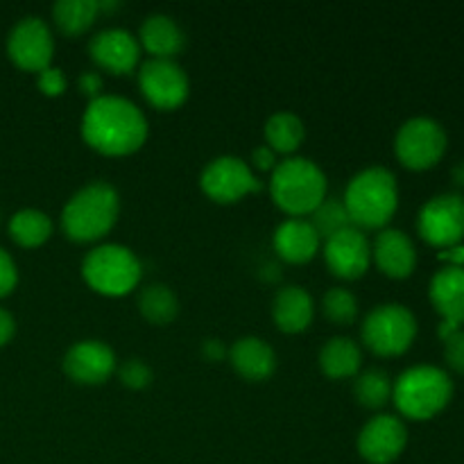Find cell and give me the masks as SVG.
<instances>
[{
	"label": "cell",
	"mask_w": 464,
	"mask_h": 464,
	"mask_svg": "<svg viewBox=\"0 0 464 464\" xmlns=\"http://www.w3.org/2000/svg\"><path fill=\"white\" fill-rule=\"evenodd\" d=\"M322 238L313 225L304 218H293V220L281 222L279 229L275 231V249L281 258L288 263H308L320 249Z\"/></svg>",
	"instance_id": "19"
},
{
	"label": "cell",
	"mask_w": 464,
	"mask_h": 464,
	"mask_svg": "<svg viewBox=\"0 0 464 464\" xmlns=\"http://www.w3.org/2000/svg\"><path fill=\"white\" fill-rule=\"evenodd\" d=\"M39 89L44 91L45 95H59L66 89V77L59 68L48 66L45 71L39 72Z\"/></svg>",
	"instance_id": "34"
},
{
	"label": "cell",
	"mask_w": 464,
	"mask_h": 464,
	"mask_svg": "<svg viewBox=\"0 0 464 464\" xmlns=\"http://www.w3.org/2000/svg\"><path fill=\"white\" fill-rule=\"evenodd\" d=\"M139 311L143 313V317L152 324H168L177 317V311H179V304H177L175 293H172L168 285L154 284L148 285V288L140 293L139 297Z\"/></svg>",
	"instance_id": "27"
},
{
	"label": "cell",
	"mask_w": 464,
	"mask_h": 464,
	"mask_svg": "<svg viewBox=\"0 0 464 464\" xmlns=\"http://www.w3.org/2000/svg\"><path fill=\"white\" fill-rule=\"evenodd\" d=\"M100 12V3L95 0H59L53 9L54 23L68 36H77L93 25Z\"/></svg>",
	"instance_id": "26"
},
{
	"label": "cell",
	"mask_w": 464,
	"mask_h": 464,
	"mask_svg": "<svg viewBox=\"0 0 464 464\" xmlns=\"http://www.w3.org/2000/svg\"><path fill=\"white\" fill-rule=\"evenodd\" d=\"M252 163L258 168V170H275L276 168V152L267 145H261V148L254 150Z\"/></svg>",
	"instance_id": "35"
},
{
	"label": "cell",
	"mask_w": 464,
	"mask_h": 464,
	"mask_svg": "<svg viewBox=\"0 0 464 464\" xmlns=\"http://www.w3.org/2000/svg\"><path fill=\"white\" fill-rule=\"evenodd\" d=\"M229 358L236 372L247 381L270 379L276 367L275 349L266 340L254 338V335L240 338L238 343H234V347L229 349Z\"/></svg>",
	"instance_id": "21"
},
{
	"label": "cell",
	"mask_w": 464,
	"mask_h": 464,
	"mask_svg": "<svg viewBox=\"0 0 464 464\" xmlns=\"http://www.w3.org/2000/svg\"><path fill=\"white\" fill-rule=\"evenodd\" d=\"M343 202L356 229H383L399 207L397 177L388 168H365L352 177Z\"/></svg>",
	"instance_id": "2"
},
{
	"label": "cell",
	"mask_w": 464,
	"mask_h": 464,
	"mask_svg": "<svg viewBox=\"0 0 464 464\" xmlns=\"http://www.w3.org/2000/svg\"><path fill=\"white\" fill-rule=\"evenodd\" d=\"M324 258L340 279H361L372 266V245L361 229L349 227L324 240Z\"/></svg>",
	"instance_id": "14"
},
{
	"label": "cell",
	"mask_w": 464,
	"mask_h": 464,
	"mask_svg": "<svg viewBox=\"0 0 464 464\" xmlns=\"http://www.w3.org/2000/svg\"><path fill=\"white\" fill-rule=\"evenodd\" d=\"M80 89L84 91L86 95H91V98H100V89H102V80H100L98 72H84V75L80 77Z\"/></svg>",
	"instance_id": "37"
},
{
	"label": "cell",
	"mask_w": 464,
	"mask_h": 464,
	"mask_svg": "<svg viewBox=\"0 0 464 464\" xmlns=\"http://www.w3.org/2000/svg\"><path fill=\"white\" fill-rule=\"evenodd\" d=\"M408 444V430L394 415H379L362 426L358 453L370 464H392Z\"/></svg>",
	"instance_id": "13"
},
{
	"label": "cell",
	"mask_w": 464,
	"mask_h": 464,
	"mask_svg": "<svg viewBox=\"0 0 464 464\" xmlns=\"http://www.w3.org/2000/svg\"><path fill=\"white\" fill-rule=\"evenodd\" d=\"M184 44V30L166 14H152L140 25V45L152 54V59H172L181 53Z\"/></svg>",
	"instance_id": "22"
},
{
	"label": "cell",
	"mask_w": 464,
	"mask_h": 464,
	"mask_svg": "<svg viewBox=\"0 0 464 464\" xmlns=\"http://www.w3.org/2000/svg\"><path fill=\"white\" fill-rule=\"evenodd\" d=\"M270 193L281 211L295 218L311 216L326 198V175L311 159H285L272 170Z\"/></svg>",
	"instance_id": "4"
},
{
	"label": "cell",
	"mask_w": 464,
	"mask_h": 464,
	"mask_svg": "<svg viewBox=\"0 0 464 464\" xmlns=\"http://www.w3.org/2000/svg\"><path fill=\"white\" fill-rule=\"evenodd\" d=\"M121 381L131 390L148 388L150 381H152V370H150L143 361H136V358H131V361L122 362Z\"/></svg>",
	"instance_id": "31"
},
{
	"label": "cell",
	"mask_w": 464,
	"mask_h": 464,
	"mask_svg": "<svg viewBox=\"0 0 464 464\" xmlns=\"http://www.w3.org/2000/svg\"><path fill=\"white\" fill-rule=\"evenodd\" d=\"M54 39L48 23L39 16H25L7 36V54L21 71L41 72L50 66Z\"/></svg>",
	"instance_id": "9"
},
{
	"label": "cell",
	"mask_w": 464,
	"mask_h": 464,
	"mask_svg": "<svg viewBox=\"0 0 464 464\" xmlns=\"http://www.w3.org/2000/svg\"><path fill=\"white\" fill-rule=\"evenodd\" d=\"M82 276L95 293L122 297L139 285L140 261L131 249L122 245H100L86 254L82 263Z\"/></svg>",
	"instance_id": "6"
},
{
	"label": "cell",
	"mask_w": 464,
	"mask_h": 464,
	"mask_svg": "<svg viewBox=\"0 0 464 464\" xmlns=\"http://www.w3.org/2000/svg\"><path fill=\"white\" fill-rule=\"evenodd\" d=\"M372 258L379 270L392 279H406L417 266V252L412 240L399 229H383L372 245Z\"/></svg>",
	"instance_id": "18"
},
{
	"label": "cell",
	"mask_w": 464,
	"mask_h": 464,
	"mask_svg": "<svg viewBox=\"0 0 464 464\" xmlns=\"http://www.w3.org/2000/svg\"><path fill=\"white\" fill-rule=\"evenodd\" d=\"M421 238L435 247H453L464 238V198L444 193L429 199L417 220Z\"/></svg>",
	"instance_id": "10"
},
{
	"label": "cell",
	"mask_w": 464,
	"mask_h": 464,
	"mask_svg": "<svg viewBox=\"0 0 464 464\" xmlns=\"http://www.w3.org/2000/svg\"><path fill=\"white\" fill-rule=\"evenodd\" d=\"M392 379L383 370H367L353 383L356 399L365 408H383L392 399Z\"/></svg>",
	"instance_id": "28"
},
{
	"label": "cell",
	"mask_w": 464,
	"mask_h": 464,
	"mask_svg": "<svg viewBox=\"0 0 464 464\" xmlns=\"http://www.w3.org/2000/svg\"><path fill=\"white\" fill-rule=\"evenodd\" d=\"M14 334H16V322H14L12 313L0 308V347H5L14 338Z\"/></svg>",
	"instance_id": "36"
},
{
	"label": "cell",
	"mask_w": 464,
	"mask_h": 464,
	"mask_svg": "<svg viewBox=\"0 0 464 464\" xmlns=\"http://www.w3.org/2000/svg\"><path fill=\"white\" fill-rule=\"evenodd\" d=\"M399 161L412 170L433 168L447 152V131L438 121L426 116L403 122L394 139Z\"/></svg>",
	"instance_id": "8"
},
{
	"label": "cell",
	"mask_w": 464,
	"mask_h": 464,
	"mask_svg": "<svg viewBox=\"0 0 464 464\" xmlns=\"http://www.w3.org/2000/svg\"><path fill=\"white\" fill-rule=\"evenodd\" d=\"M453 181H456L458 186H464V161L453 168Z\"/></svg>",
	"instance_id": "39"
},
{
	"label": "cell",
	"mask_w": 464,
	"mask_h": 464,
	"mask_svg": "<svg viewBox=\"0 0 464 464\" xmlns=\"http://www.w3.org/2000/svg\"><path fill=\"white\" fill-rule=\"evenodd\" d=\"M204 356L211 358V361H222L227 356V347L220 340H207L204 343Z\"/></svg>",
	"instance_id": "38"
},
{
	"label": "cell",
	"mask_w": 464,
	"mask_h": 464,
	"mask_svg": "<svg viewBox=\"0 0 464 464\" xmlns=\"http://www.w3.org/2000/svg\"><path fill=\"white\" fill-rule=\"evenodd\" d=\"M116 370V356L111 347L100 340H82L75 343L63 356V372L75 383L100 385Z\"/></svg>",
	"instance_id": "15"
},
{
	"label": "cell",
	"mask_w": 464,
	"mask_h": 464,
	"mask_svg": "<svg viewBox=\"0 0 464 464\" xmlns=\"http://www.w3.org/2000/svg\"><path fill=\"white\" fill-rule=\"evenodd\" d=\"M53 234V222L39 208H23L9 220V236L21 247H39Z\"/></svg>",
	"instance_id": "24"
},
{
	"label": "cell",
	"mask_w": 464,
	"mask_h": 464,
	"mask_svg": "<svg viewBox=\"0 0 464 464\" xmlns=\"http://www.w3.org/2000/svg\"><path fill=\"white\" fill-rule=\"evenodd\" d=\"M308 222H311L313 229L317 231L322 240H329L331 236L353 227L352 220H349L347 208H344V202L338 198H324V202L311 213Z\"/></svg>",
	"instance_id": "29"
},
{
	"label": "cell",
	"mask_w": 464,
	"mask_h": 464,
	"mask_svg": "<svg viewBox=\"0 0 464 464\" xmlns=\"http://www.w3.org/2000/svg\"><path fill=\"white\" fill-rule=\"evenodd\" d=\"M139 86L157 109H177L188 98V77L175 59H148L140 63Z\"/></svg>",
	"instance_id": "12"
},
{
	"label": "cell",
	"mask_w": 464,
	"mask_h": 464,
	"mask_svg": "<svg viewBox=\"0 0 464 464\" xmlns=\"http://www.w3.org/2000/svg\"><path fill=\"white\" fill-rule=\"evenodd\" d=\"M313 297L302 285H285L272 302V317L285 334H302L313 322Z\"/></svg>",
	"instance_id": "20"
},
{
	"label": "cell",
	"mask_w": 464,
	"mask_h": 464,
	"mask_svg": "<svg viewBox=\"0 0 464 464\" xmlns=\"http://www.w3.org/2000/svg\"><path fill=\"white\" fill-rule=\"evenodd\" d=\"M89 53L98 66L111 72H131L140 62V44L131 32L109 27L91 39Z\"/></svg>",
	"instance_id": "16"
},
{
	"label": "cell",
	"mask_w": 464,
	"mask_h": 464,
	"mask_svg": "<svg viewBox=\"0 0 464 464\" xmlns=\"http://www.w3.org/2000/svg\"><path fill=\"white\" fill-rule=\"evenodd\" d=\"M417 335V320L401 304L376 306L362 322V343L376 356H401Z\"/></svg>",
	"instance_id": "7"
},
{
	"label": "cell",
	"mask_w": 464,
	"mask_h": 464,
	"mask_svg": "<svg viewBox=\"0 0 464 464\" xmlns=\"http://www.w3.org/2000/svg\"><path fill=\"white\" fill-rule=\"evenodd\" d=\"M121 198L107 181H93L77 190L62 211V227L68 238L93 243L107 236L116 225Z\"/></svg>",
	"instance_id": "3"
},
{
	"label": "cell",
	"mask_w": 464,
	"mask_h": 464,
	"mask_svg": "<svg viewBox=\"0 0 464 464\" xmlns=\"http://www.w3.org/2000/svg\"><path fill=\"white\" fill-rule=\"evenodd\" d=\"M453 397V381L440 367L421 365L403 372L392 388L399 412L424 421L442 412Z\"/></svg>",
	"instance_id": "5"
},
{
	"label": "cell",
	"mask_w": 464,
	"mask_h": 464,
	"mask_svg": "<svg viewBox=\"0 0 464 464\" xmlns=\"http://www.w3.org/2000/svg\"><path fill=\"white\" fill-rule=\"evenodd\" d=\"M324 315L335 324H352L358 317V302L349 290L331 288L322 299Z\"/></svg>",
	"instance_id": "30"
},
{
	"label": "cell",
	"mask_w": 464,
	"mask_h": 464,
	"mask_svg": "<svg viewBox=\"0 0 464 464\" xmlns=\"http://www.w3.org/2000/svg\"><path fill=\"white\" fill-rule=\"evenodd\" d=\"M429 295L435 311L444 317L440 335L447 338L464 324V267L453 266L440 270L430 281Z\"/></svg>",
	"instance_id": "17"
},
{
	"label": "cell",
	"mask_w": 464,
	"mask_h": 464,
	"mask_svg": "<svg viewBox=\"0 0 464 464\" xmlns=\"http://www.w3.org/2000/svg\"><path fill=\"white\" fill-rule=\"evenodd\" d=\"M362 362L361 347L352 338H331L320 352V367L329 379H352Z\"/></svg>",
	"instance_id": "23"
},
{
	"label": "cell",
	"mask_w": 464,
	"mask_h": 464,
	"mask_svg": "<svg viewBox=\"0 0 464 464\" xmlns=\"http://www.w3.org/2000/svg\"><path fill=\"white\" fill-rule=\"evenodd\" d=\"M444 340V358L449 367L458 374H464V331H453Z\"/></svg>",
	"instance_id": "32"
},
{
	"label": "cell",
	"mask_w": 464,
	"mask_h": 464,
	"mask_svg": "<svg viewBox=\"0 0 464 464\" xmlns=\"http://www.w3.org/2000/svg\"><path fill=\"white\" fill-rule=\"evenodd\" d=\"M306 130H304L302 118L290 111H279L266 122V140L267 148L275 152L290 154L302 145Z\"/></svg>",
	"instance_id": "25"
},
{
	"label": "cell",
	"mask_w": 464,
	"mask_h": 464,
	"mask_svg": "<svg viewBox=\"0 0 464 464\" xmlns=\"http://www.w3.org/2000/svg\"><path fill=\"white\" fill-rule=\"evenodd\" d=\"M82 136L107 157L136 152L148 139V121L131 100L121 95H100L91 100L82 116Z\"/></svg>",
	"instance_id": "1"
},
{
	"label": "cell",
	"mask_w": 464,
	"mask_h": 464,
	"mask_svg": "<svg viewBox=\"0 0 464 464\" xmlns=\"http://www.w3.org/2000/svg\"><path fill=\"white\" fill-rule=\"evenodd\" d=\"M202 190L211 199L222 204L238 202L245 195L261 190V181L254 177L247 161L238 157H218L207 163L202 172Z\"/></svg>",
	"instance_id": "11"
},
{
	"label": "cell",
	"mask_w": 464,
	"mask_h": 464,
	"mask_svg": "<svg viewBox=\"0 0 464 464\" xmlns=\"http://www.w3.org/2000/svg\"><path fill=\"white\" fill-rule=\"evenodd\" d=\"M18 284V270H16V263L14 258L0 247V299L7 297Z\"/></svg>",
	"instance_id": "33"
}]
</instances>
